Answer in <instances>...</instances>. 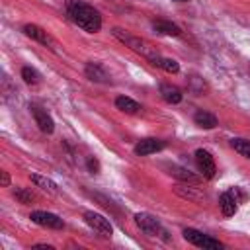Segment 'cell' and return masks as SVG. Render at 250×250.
I'll use <instances>...</instances> for the list:
<instances>
[{"label": "cell", "instance_id": "ac0fdd59", "mask_svg": "<svg viewBox=\"0 0 250 250\" xmlns=\"http://www.w3.org/2000/svg\"><path fill=\"white\" fill-rule=\"evenodd\" d=\"M115 107L121 109L123 113H137V111L141 109V105H139L135 100L127 98V96H117V98H115Z\"/></svg>", "mask_w": 250, "mask_h": 250}, {"label": "cell", "instance_id": "277c9868", "mask_svg": "<svg viewBox=\"0 0 250 250\" xmlns=\"http://www.w3.org/2000/svg\"><path fill=\"white\" fill-rule=\"evenodd\" d=\"M135 223H137V227L145 232V234H148V236H164L166 234V230H164V227L160 225V221L154 217V215H150V213H137L135 215ZM166 238V236H164Z\"/></svg>", "mask_w": 250, "mask_h": 250}, {"label": "cell", "instance_id": "6da1fadb", "mask_svg": "<svg viewBox=\"0 0 250 250\" xmlns=\"http://www.w3.org/2000/svg\"><path fill=\"white\" fill-rule=\"evenodd\" d=\"M66 16L70 18L72 23H76L80 29L88 33H96L102 29L100 12L82 0H66Z\"/></svg>", "mask_w": 250, "mask_h": 250}, {"label": "cell", "instance_id": "2e32d148", "mask_svg": "<svg viewBox=\"0 0 250 250\" xmlns=\"http://www.w3.org/2000/svg\"><path fill=\"white\" fill-rule=\"evenodd\" d=\"M29 180H31L37 188H41L43 191H47L49 195H59V186H57L51 178H45V176H39V174H31Z\"/></svg>", "mask_w": 250, "mask_h": 250}, {"label": "cell", "instance_id": "7402d4cb", "mask_svg": "<svg viewBox=\"0 0 250 250\" xmlns=\"http://www.w3.org/2000/svg\"><path fill=\"white\" fill-rule=\"evenodd\" d=\"M21 78H23L25 84H37V82L41 80L39 72H37L35 68H31V66H23V68H21Z\"/></svg>", "mask_w": 250, "mask_h": 250}, {"label": "cell", "instance_id": "603a6c76", "mask_svg": "<svg viewBox=\"0 0 250 250\" xmlns=\"http://www.w3.org/2000/svg\"><path fill=\"white\" fill-rule=\"evenodd\" d=\"M14 197H16L20 203H23V205H29V203L35 199V195H33L29 189H23V188H16V189H14Z\"/></svg>", "mask_w": 250, "mask_h": 250}, {"label": "cell", "instance_id": "52a82bcc", "mask_svg": "<svg viewBox=\"0 0 250 250\" xmlns=\"http://www.w3.org/2000/svg\"><path fill=\"white\" fill-rule=\"evenodd\" d=\"M29 219H31L35 225L47 227V229H62V227H64L62 219H61L59 215H55V213H49V211H31Z\"/></svg>", "mask_w": 250, "mask_h": 250}, {"label": "cell", "instance_id": "cb8c5ba5", "mask_svg": "<svg viewBox=\"0 0 250 250\" xmlns=\"http://www.w3.org/2000/svg\"><path fill=\"white\" fill-rule=\"evenodd\" d=\"M86 164H88V170H90L92 174H98V172H100V162H98L94 156H88Z\"/></svg>", "mask_w": 250, "mask_h": 250}, {"label": "cell", "instance_id": "7c38bea8", "mask_svg": "<svg viewBox=\"0 0 250 250\" xmlns=\"http://www.w3.org/2000/svg\"><path fill=\"white\" fill-rule=\"evenodd\" d=\"M162 148H164V143H162L160 139H152V137L141 139V141L135 145V152H137L139 156H146V154L158 152V150H162Z\"/></svg>", "mask_w": 250, "mask_h": 250}, {"label": "cell", "instance_id": "ffe728a7", "mask_svg": "<svg viewBox=\"0 0 250 250\" xmlns=\"http://www.w3.org/2000/svg\"><path fill=\"white\" fill-rule=\"evenodd\" d=\"M152 64L158 66V68H162V70H166V72H170V74L180 72V64H178V61H174V59H164V57L158 55V57L152 61Z\"/></svg>", "mask_w": 250, "mask_h": 250}, {"label": "cell", "instance_id": "7a4b0ae2", "mask_svg": "<svg viewBox=\"0 0 250 250\" xmlns=\"http://www.w3.org/2000/svg\"><path fill=\"white\" fill-rule=\"evenodd\" d=\"M113 35H115L121 43H125L127 47H131L135 53H141L143 57H146L150 62L158 57V51H156L154 47H150L146 41H143V39H139V37H135V35H131V33H127V31H123V29H119V27L113 29Z\"/></svg>", "mask_w": 250, "mask_h": 250}, {"label": "cell", "instance_id": "44dd1931", "mask_svg": "<svg viewBox=\"0 0 250 250\" xmlns=\"http://www.w3.org/2000/svg\"><path fill=\"white\" fill-rule=\"evenodd\" d=\"M230 146H232L240 156H244V158L250 160V141H248V139H232V141H230Z\"/></svg>", "mask_w": 250, "mask_h": 250}, {"label": "cell", "instance_id": "30bf717a", "mask_svg": "<svg viewBox=\"0 0 250 250\" xmlns=\"http://www.w3.org/2000/svg\"><path fill=\"white\" fill-rule=\"evenodd\" d=\"M84 74H86V78L92 80V82H102V84H107V82H109V74H107V70H105L100 62H94V61L86 62V66H84Z\"/></svg>", "mask_w": 250, "mask_h": 250}, {"label": "cell", "instance_id": "4316f807", "mask_svg": "<svg viewBox=\"0 0 250 250\" xmlns=\"http://www.w3.org/2000/svg\"><path fill=\"white\" fill-rule=\"evenodd\" d=\"M176 2H188V0H176Z\"/></svg>", "mask_w": 250, "mask_h": 250}, {"label": "cell", "instance_id": "5b68a950", "mask_svg": "<svg viewBox=\"0 0 250 250\" xmlns=\"http://www.w3.org/2000/svg\"><path fill=\"white\" fill-rule=\"evenodd\" d=\"M84 221H86V225H88L90 229H94L100 236H104V238H111V234H113V227H111L109 219H105L104 215L94 213V211H86V213H84Z\"/></svg>", "mask_w": 250, "mask_h": 250}, {"label": "cell", "instance_id": "9a60e30c", "mask_svg": "<svg viewBox=\"0 0 250 250\" xmlns=\"http://www.w3.org/2000/svg\"><path fill=\"white\" fill-rule=\"evenodd\" d=\"M193 121L201 129H215L217 127V117L211 111H205V109H197L195 115H193Z\"/></svg>", "mask_w": 250, "mask_h": 250}, {"label": "cell", "instance_id": "3957f363", "mask_svg": "<svg viewBox=\"0 0 250 250\" xmlns=\"http://www.w3.org/2000/svg\"><path fill=\"white\" fill-rule=\"evenodd\" d=\"M182 234H184V238H186L189 244L199 246V248H203V250H221V248H223V242H219L217 238H213V236H209V234H205V232H201V230L184 229Z\"/></svg>", "mask_w": 250, "mask_h": 250}, {"label": "cell", "instance_id": "d6986e66", "mask_svg": "<svg viewBox=\"0 0 250 250\" xmlns=\"http://www.w3.org/2000/svg\"><path fill=\"white\" fill-rule=\"evenodd\" d=\"M174 191H176L178 195L186 197V199H193V201L203 199V193L197 191V188H193V186H182V184H178V186H174Z\"/></svg>", "mask_w": 250, "mask_h": 250}, {"label": "cell", "instance_id": "484cf974", "mask_svg": "<svg viewBox=\"0 0 250 250\" xmlns=\"http://www.w3.org/2000/svg\"><path fill=\"white\" fill-rule=\"evenodd\" d=\"M33 248H45V250H53V246H51V244H35Z\"/></svg>", "mask_w": 250, "mask_h": 250}, {"label": "cell", "instance_id": "9c48e42d", "mask_svg": "<svg viewBox=\"0 0 250 250\" xmlns=\"http://www.w3.org/2000/svg\"><path fill=\"white\" fill-rule=\"evenodd\" d=\"M31 115H33L37 127H39L43 133H53V131H55V121H53V117H51L43 107L31 105Z\"/></svg>", "mask_w": 250, "mask_h": 250}, {"label": "cell", "instance_id": "d4e9b609", "mask_svg": "<svg viewBox=\"0 0 250 250\" xmlns=\"http://www.w3.org/2000/svg\"><path fill=\"white\" fill-rule=\"evenodd\" d=\"M0 182H2L4 188L10 186V176H8V172H0Z\"/></svg>", "mask_w": 250, "mask_h": 250}, {"label": "cell", "instance_id": "8fae6325", "mask_svg": "<svg viewBox=\"0 0 250 250\" xmlns=\"http://www.w3.org/2000/svg\"><path fill=\"white\" fill-rule=\"evenodd\" d=\"M236 203H238L236 201V188L221 193V197H219V207H221V211H223L225 217H232L236 213V209H238Z\"/></svg>", "mask_w": 250, "mask_h": 250}, {"label": "cell", "instance_id": "8992f818", "mask_svg": "<svg viewBox=\"0 0 250 250\" xmlns=\"http://www.w3.org/2000/svg\"><path fill=\"white\" fill-rule=\"evenodd\" d=\"M195 164H197V170L201 172V176L207 178V180H211L215 176V172H217V166H215L213 156L207 150H203V148H197L195 150Z\"/></svg>", "mask_w": 250, "mask_h": 250}, {"label": "cell", "instance_id": "e0dca14e", "mask_svg": "<svg viewBox=\"0 0 250 250\" xmlns=\"http://www.w3.org/2000/svg\"><path fill=\"white\" fill-rule=\"evenodd\" d=\"M168 174L178 178V180H182V182H186V184H197L199 182V178L195 174H191L188 168H182V166H176V164L168 166Z\"/></svg>", "mask_w": 250, "mask_h": 250}, {"label": "cell", "instance_id": "4fadbf2b", "mask_svg": "<svg viewBox=\"0 0 250 250\" xmlns=\"http://www.w3.org/2000/svg\"><path fill=\"white\" fill-rule=\"evenodd\" d=\"M152 29L156 33H160V35H170V37H178L182 33V29L176 23L168 21V20H156V21H152Z\"/></svg>", "mask_w": 250, "mask_h": 250}, {"label": "cell", "instance_id": "ba28073f", "mask_svg": "<svg viewBox=\"0 0 250 250\" xmlns=\"http://www.w3.org/2000/svg\"><path fill=\"white\" fill-rule=\"evenodd\" d=\"M23 33L27 35V37H31V39H35L37 43H41V45H47V47H55V39L43 29V27H39V25H35V23H27V25H23Z\"/></svg>", "mask_w": 250, "mask_h": 250}, {"label": "cell", "instance_id": "5bb4252c", "mask_svg": "<svg viewBox=\"0 0 250 250\" xmlns=\"http://www.w3.org/2000/svg\"><path fill=\"white\" fill-rule=\"evenodd\" d=\"M160 96L168 104H180L184 98L182 90L178 86H172V84H160Z\"/></svg>", "mask_w": 250, "mask_h": 250}]
</instances>
